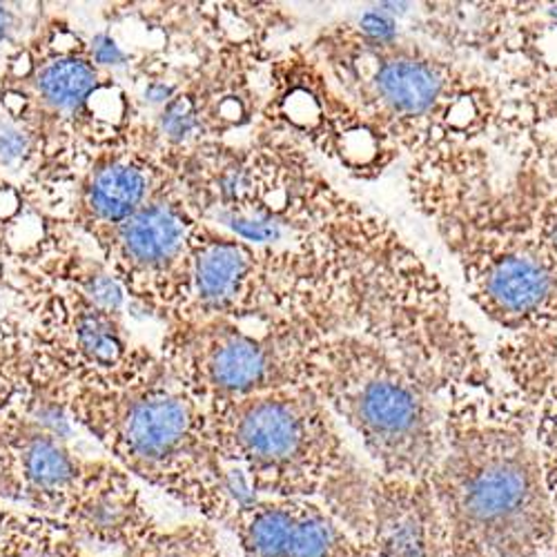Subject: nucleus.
<instances>
[{
	"label": "nucleus",
	"instance_id": "obj_1",
	"mask_svg": "<svg viewBox=\"0 0 557 557\" xmlns=\"http://www.w3.org/2000/svg\"><path fill=\"white\" fill-rule=\"evenodd\" d=\"M61 406L125 473L199 510L208 522L230 524L237 502L212 437L208 406L168 363L127 359L112 373L76 370Z\"/></svg>",
	"mask_w": 557,
	"mask_h": 557
},
{
	"label": "nucleus",
	"instance_id": "obj_2",
	"mask_svg": "<svg viewBox=\"0 0 557 557\" xmlns=\"http://www.w3.org/2000/svg\"><path fill=\"white\" fill-rule=\"evenodd\" d=\"M444 557H550L557 510L544 461L524 431L457 426L431 475Z\"/></svg>",
	"mask_w": 557,
	"mask_h": 557
},
{
	"label": "nucleus",
	"instance_id": "obj_3",
	"mask_svg": "<svg viewBox=\"0 0 557 557\" xmlns=\"http://www.w3.org/2000/svg\"><path fill=\"white\" fill-rule=\"evenodd\" d=\"M0 502L119 550L159 527L116 461L76 455L25 408L0 412Z\"/></svg>",
	"mask_w": 557,
	"mask_h": 557
},
{
	"label": "nucleus",
	"instance_id": "obj_4",
	"mask_svg": "<svg viewBox=\"0 0 557 557\" xmlns=\"http://www.w3.org/2000/svg\"><path fill=\"white\" fill-rule=\"evenodd\" d=\"M206 406L225 469L235 467L259 497L321 502L355 467L308 382Z\"/></svg>",
	"mask_w": 557,
	"mask_h": 557
},
{
	"label": "nucleus",
	"instance_id": "obj_5",
	"mask_svg": "<svg viewBox=\"0 0 557 557\" xmlns=\"http://www.w3.org/2000/svg\"><path fill=\"white\" fill-rule=\"evenodd\" d=\"M366 348L337 342L314 350L308 384L331 399L382 475L426 482L446 453V435L414 384Z\"/></svg>",
	"mask_w": 557,
	"mask_h": 557
},
{
	"label": "nucleus",
	"instance_id": "obj_6",
	"mask_svg": "<svg viewBox=\"0 0 557 557\" xmlns=\"http://www.w3.org/2000/svg\"><path fill=\"white\" fill-rule=\"evenodd\" d=\"M183 339L170 348L168 368L203 404L244 399L306 384L312 352L290 331H244L239 321L185 323Z\"/></svg>",
	"mask_w": 557,
	"mask_h": 557
},
{
	"label": "nucleus",
	"instance_id": "obj_7",
	"mask_svg": "<svg viewBox=\"0 0 557 557\" xmlns=\"http://www.w3.org/2000/svg\"><path fill=\"white\" fill-rule=\"evenodd\" d=\"M197 219L183 195L163 188L127 221L108 230L110 261L127 288L136 295H163L183 299L190 282V248Z\"/></svg>",
	"mask_w": 557,
	"mask_h": 557
},
{
	"label": "nucleus",
	"instance_id": "obj_8",
	"mask_svg": "<svg viewBox=\"0 0 557 557\" xmlns=\"http://www.w3.org/2000/svg\"><path fill=\"white\" fill-rule=\"evenodd\" d=\"M244 557H363L357 540L319 499L257 497L230 524Z\"/></svg>",
	"mask_w": 557,
	"mask_h": 557
},
{
	"label": "nucleus",
	"instance_id": "obj_9",
	"mask_svg": "<svg viewBox=\"0 0 557 557\" xmlns=\"http://www.w3.org/2000/svg\"><path fill=\"white\" fill-rule=\"evenodd\" d=\"M363 557H444V529L431 482L375 475L355 533Z\"/></svg>",
	"mask_w": 557,
	"mask_h": 557
},
{
	"label": "nucleus",
	"instance_id": "obj_10",
	"mask_svg": "<svg viewBox=\"0 0 557 557\" xmlns=\"http://www.w3.org/2000/svg\"><path fill=\"white\" fill-rule=\"evenodd\" d=\"M152 161L144 152H101L81 183L78 206L91 232H108L141 210L163 185H154Z\"/></svg>",
	"mask_w": 557,
	"mask_h": 557
},
{
	"label": "nucleus",
	"instance_id": "obj_11",
	"mask_svg": "<svg viewBox=\"0 0 557 557\" xmlns=\"http://www.w3.org/2000/svg\"><path fill=\"white\" fill-rule=\"evenodd\" d=\"M440 72L412 57H386L370 74V97L395 116H422L442 95Z\"/></svg>",
	"mask_w": 557,
	"mask_h": 557
},
{
	"label": "nucleus",
	"instance_id": "obj_12",
	"mask_svg": "<svg viewBox=\"0 0 557 557\" xmlns=\"http://www.w3.org/2000/svg\"><path fill=\"white\" fill-rule=\"evenodd\" d=\"M101 87L95 59L76 52H59L34 70L38 108L57 116H83L85 108L95 116V97Z\"/></svg>",
	"mask_w": 557,
	"mask_h": 557
},
{
	"label": "nucleus",
	"instance_id": "obj_13",
	"mask_svg": "<svg viewBox=\"0 0 557 557\" xmlns=\"http://www.w3.org/2000/svg\"><path fill=\"white\" fill-rule=\"evenodd\" d=\"M0 557H87V553L65 527L10 508L0 524Z\"/></svg>",
	"mask_w": 557,
	"mask_h": 557
},
{
	"label": "nucleus",
	"instance_id": "obj_14",
	"mask_svg": "<svg viewBox=\"0 0 557 557\" xmlns=\"http://www.w3.org/2000/svg\"><path fill=\"white\" fill-rule=\"evenodd\" d=\"M119 557H225V553L219 546L214 529L197 522L174 529L157 527L121 548Z\"/></svg>",
	"mask_w": 557,
	"mask_h": 557
},
{
	"label": "nucleus",
	"instance_id": "obj_15",
	"mask_svg": "<svg viewBox=\"0 0 557 557\" xmlns=\"http://www.w3.org/2000/svg\"><path fill=\"white\" fill-rule=\"evenodd\" d=\"M32 150V134L10 116L0 119V163L16 165Z\"/></svg>",
	"mask_w": 557,
	"mask_h": 557
},
{
	"label": "nucleus",
	"instance_id": "obj_16",
	"mask_svg": "<svg viewBox=\"0 0 557 557\" xmlns=\"http://www.w3.org/2000/svg\"><path fill=\"white\" fill-rule=\"evenodd\" d=\"M91 59H95L97 65H121L127 54L112 36L101 34L95 38V45H91Z\"/></svg>",
	"mask_w": 557,
	"mask_h": 557
},
{
	"label": "nucleus",
	"instance_id": "obj_17",
	"mask_svg": "<svg viewBox=\"0 0 557 557\" xmlns=\"http://www.w3.org/2000/svg\"><path fill=\"white\" fill-rule=\"evenodd\" d=\"M10 29H12V14H10V10L0 5V42L10 36Z\"/></svg>",
	"mask_w": 557,
	"mask_h": 557
}]
</instances>
